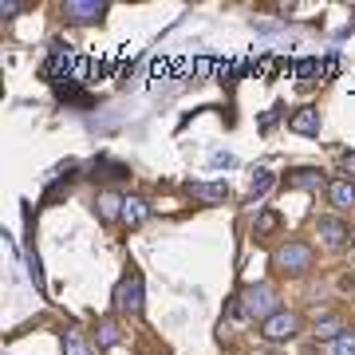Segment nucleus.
<instances>
[{"label":"nucleus","instance_id":"1","mask_svg":"<svg viewBox=\"0 0 355 355\" xmlns=\"http://www.w3.org/2000/svg\"><path fill=\"white\" fill-rule=\"evenodd\" d=\"M233 312L245 316V320H261V324H265L272 312H280V308H277V292L268 288V284H249V288L237 296Z\"/></svg>","mask_w":355,"mask_h":355},{"label":"nucleus","instance_id":"2","mask_svg":"<svg viewBox=\"0 0 355 355\" xmlns=\"http://www.w3.org/2000/svg\"><path fill=\"white\" fill-rule=\"evenodd\" d=\"M272 268H277V272H288V277H296V272L312 268V245H308V241L280 245L277 253H272Z\"/></svg>","mask_w":355,"mask_h":355},{"label":"nucleus","instance_id":"3","mask_svg":"<svg viewBox=\"0 0 355 355\" xmlns=\"http://www.w3.org/2000/svg\"><path fill=\"white\" fill-rule=\"evenodd\" d=\"M114 308L127 312V316H139L142 312V277L139 272H127V277L119 280V288H114Z\"/></svg>","mask_w":355,"mask_h":355},{"label":"nucleus","instance_id":"4","mask_svg":"<svg viewBox=\"0 0 355 355\" xmlns=\"http://www.w3.org/2000/svg\"><path fill=\"white\" fill-rule=\"evenodd\" d=\"M296 331H300V316H296V312H284V308L272 312V316L261 324V336H265L268 343H284V340H292Z\"/></svg>","mask_w":355,"mask_h":355},{"label":"nucleus","instance_id":"5","mask_svg":"<svg viewBox=\"0 0 355 355\" xmlns=\"http://www.w3.org/2000/svg\"><path fill=\"white\" fill-rule=\"evenodd\" d=\"M60 12H64L71 24H95V20L107 16V4H103V0H67Z\"/></svg>","mask_w":355,"mask_h":355},{"label":"nucleus","instance_id":"6","mask_svg":"<svg viewBox=\"0 0 355 355\" xmlns=\"http://www.w3.org/2000/svg\"><path fill=\"white\" fill-rule=\"evenodd\" d=\"M123 205H127L123 193H114V190L95 193V214H99V221H119V217H123Z\"/></svg>","mask_w":355,"mask_h":355},{"label":"nucleus","instance_id":"7","mask_svg":"<svg viewBox=\"0 0 355 355\" xmlns=\"http://www.w3.org/2000/svg\"><path fill=\"white\" fill-rule=\"evenodd\" d=\"M186 190L198 198V202H205V205H221L229 198V186L225 182H190Z\"/></svg>","mask_w":355,"mask_h":355},{"label":"nucleus","instance_id":"8","mask_svg":"<svg viewBox=\"0 0 355 355\" xmlns=\"http://www.w3.org/2000/svg\"><path fill=\"white\" fill-rule=\"evenodd\" d=\"M288 130H296V135H320V111L316 107H296L288 114Z\"/></svg>","mask_w":355,"mask_h":355},{"label":"nucleus","instance_id":"9","mask_svg":"<svg viewBox=\"0 0 355 355\" xmlns=\"http://www.w3.org/2000/svg\"><path fill=\"white\" fill-rule=\"evenodd\" d=\"M316 233L324 237V245H331V249H336V245H343L347 237H352V233H347V225H343L340 217H320V221H316Z\"/></svg>","mask_w":355,"mask_h":355},{"label":"nucleus","instance_id":"10","mask_svg":"<svg viewBox=\"0 0 355 355\" xmlns=\"http://www.w3.org/2000/svg\"><path fill=\"white\" fill-rule=\"evenodd\" d=\"M328 202L336 205V209H355V186L347 182V178L328 182Z\"/></svg>","mask_w":355,"mask_h":355},{"label":"nucleus","instance_id":"11","mask_svg":"<svg viewBox=\"0 0 355 355\" xmlns=\"http://www.w3.org/2000/svg\"><path fill=\"white\" fill-rule=\"evenodd\" d=\"M146 217H150V205L142 202V198H127V205H123V217H119V221H123V225H130V229H139Z\"/></svg>","mask_w":355,"mask_h":355},{"label":"nucleus","instance_id":"12","mask_svg":"<svg viewBox=\"0 0 355 355\" xmlns=\"http://www.w3.org/2000/svg\"><path fill=\"white\" fill-rule=\"evenodd\" d=\"M320 186H324L320 170H292L288 174V190H320Z\"/></svg>","mask_w":355,"mask_h":355},{"label":"nucleus","instance_id":"13","mask_svg":"<svg viewBox=\"0 0 355 355\" xmlns=\"http://www.w3.org/2000/svg\"><path fill=\"white\" fill-rule=\"evenodd\" d=\"M119 340H123L119 324H114V320H99V328H95V347H99V352H107V347H114Z\"/></svg>","mask_w":355,"mask_h":355},{"label":"nucleus","instance_id":"14","mask_svg":"<svg viewBox=\"0 0 355 355\" xmlns=\"http://www.w3.org/2000/svg\"><path fill=\"white\" fill-rule=\"evenodd\" d=\"M60 343H64V355H91V347L83 343V336H79V328H64V336H60Z\"/></svg>","mask_w":355,"mask_h":355},{"label":"nucleus","instance_id":"15","mask_svg":"<svg viewBox=\"0 0 355 355\" xmlns=\"http://www.w3.org/2000/svg\"><path fill=\"white\" fill-rule=\"evenodd\" d=\"M316 336H320V340H331V343H336V340L343 336V320H340V316L320 320V324H316Z\"/></svg>","mask_w":355,"mask_h":355},{"label":"nucleus","instance_id":"16","mask_svg":"<svg viewBox=\"0 0 355 355\" xmlns=\"http://www.w3.org/2000/svg\"><path fill=\"white\" fill-rule=\"evenodd\" d=\"M272 229H280V214L277 209H265V214L257 217V237H265V233H272Z\"/></svg>","mask_w":355,"mask_h":355},{"label":"nucleus","instance_id":"17","mask_svg":"<svg viewBox=\"0 0 355 355\" xmlns=\"http://www.w3.org/2000/svg\"><path fill=\"white\" fill-rule=\"evenodd\" d=\"M268 186H272V174H268V170H261V174L253 178V186H249V198H253V202H257V198H265Z\"/></svg>","mask_w":355,"mask_h":355},{"label":"nucleus","instance_id":"18","mask_svg":"<svg viewBox=\"0 0 355 355\" xmlns=\"http://www.w3.org/2000/svg\"><path fill=\"white\" fill-rule=\"evenodd\" d=\"M331 352L336 355H355V331H343L340 340L331 343Z\"/></svg>","mask_w":355,"mask_h":355},{"label":"nucleus","instance_id":"19","mask_svg":"<svg viewBox=\"0 0 355 355\" xmlns=\"http://www.w3.org/2000/svg\"><path fill=\"white\" fill-rule=\"evenodd\" d=\"M24 8H28L24 0H4V4H0V16H8V20H12V16L24 12Z\"/></svg>","mask_w":355,"mask_h":355},{"label":"nucleus","instance_id":"20","mask_svg":"<svg viewBox=\"0 0 355 355\" xmlns=\"http://www.w3.org/2000/svg\"><path fill=\"white\" fill-rule=\"evenodd\" d=\"M316 71H320L316 60H300V64H296V79H308V76H316Z\"/></svg>","mask_w":355,"mask_h":355},{"label":"nucleus","instance_id":"21","mask_svg":"<svg viewBox=\"0 0 355 355\" xmlns=\"http://www.w3.org/2000/svg\"><path fill=\"white\" fill-rule=\"evenodd\" d=\"M277 119H280V107H272V111L261 119V130H272V127H277Z\"/></svg>","mask_w":355,"mask_h":355},{"label":"nucleus","instance_id":"22","mask_svg":"<svg viewBox=\"0 0 355 355\" xmlns=\"http://www.w3.org/2000/svg\"><path fill=\"white\" fill-rule=\"evenodd\" d=\"M340 166H343V174H355V150H343Z\"/></svg>","mask_w":355,"mask_h":355},{"label":"nucleus","instance_id":"23","mask_svg":"<svg viewBox=\"0 0 355 355\" xmlns=\"http://www.w3.org/2000/svg\"><path fill=\"white\" fill-rule=\"evenodd\" d=\"M352 245H355V233H352Z\"/></svg>","mask_w":355,"mask_h":355}]
</instances>
